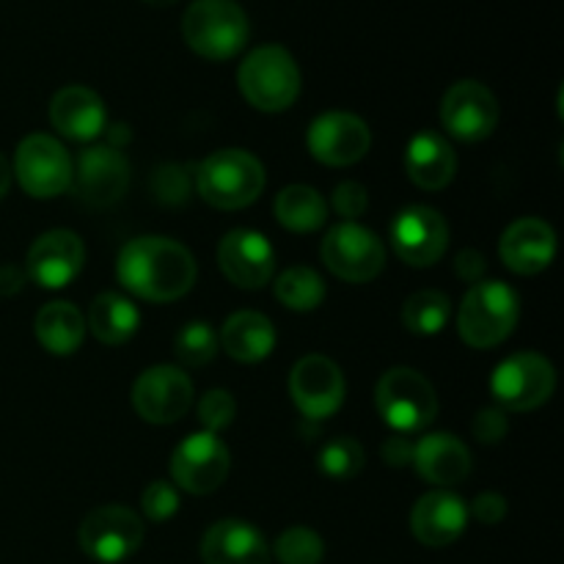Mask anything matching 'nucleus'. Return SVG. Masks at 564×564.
<instances>
[{
    "label": "nucleus",
    "instance_id": "8",
    "mask_svg": "<svg viewBox=\"0 0 564 564\" xmlns=\"http://www.w3.org/2000/svg\"><path fill=\"white\" fill-rule=\"evenodd\" d=\"M556 389V372L540 352H516L494 369L490 391L501 411L529 413L551 400Z\"/></svg>",
    "mask_w": 564,
    "mask_h": 564
},
{
    "label": "nucleus",
    "instance_id": "27",
    "mask_svg": "<svg viewBox=\"0 0 564 564\" xmlns=\"http://www.w3.org/2000/svg\"><path fill=\"white\" fill-rule=\"evenodd\" d=\"M33 334H36L39 345L53 356H72L75 350H80L83 339H86V317L75 303L53 301L36 314Z\"/></svg>",
    "mask_w": 564,
    "mask_h": 564
},
{
    "label": "nucleus",
    "instance_id": "40",
    "mask_svg": "<svg viewBox=\"0 0 564 564\" xmlns=\"http://www.w3.org/2000/svg\"><path fill=\"white\" fill-rule=\"evenodd\" d=\"M468 516L477 518L485 527H496V523L505 521L507 516V499L501 494H494V490H485L474 499V505L468 507Z\"/></svg>",
    "mask_w": 564,
    "mask_h": 564
},
{
    "label": "nucleus",
    "instance_id": "25",
    "mask_svg": "<svg viewBox=\"0 0 564 564\" xmlns=\"http://www.w3.org/2000/svg\"><path fill=\"white\" fill-rule=\"evenodd\" d=\"M405 171L422 191H444L457 174V154L444 135L422 130L408 141Z\"/></svg>",
    "mask_w": 564,
    "mask_h": 564
},
{
    "label": "nucleus",
    "instance_id": "4",
    "mask_svg": "<svg viewBox=\"0 0 564 564\" xmlns=\"http://www.w3.org/2000/svg\"><path fill=\"white\" fill-rule=\"evenodd\" d=\"M187 47L207 61H229L248 44L251 25L237 0H193L182 17Z\"/></svg>",
    "mask_w": 564,
    "mask_h": 564
},
{
    "label": "nucleus",
    "instance_id": "5",
    "mask_svg": "<svg viewBox=\"0 0 564 564\" xmlns=\"http://www.w3.org/2000/svg\"><path fill=\"white\" fill-rule=\"evenodd\" d=\"M521 297L505 281H479L466 292L457 312V330L474 350L501 345L516 330Z\"/></svg>",
    "mask_w": 564,
    "mask_h": 564
},
{
    "label": "nucleus",
    "instance_id": "9",
    "mask_svg": "<svg viewBox=\"0 0 564 564\" xmlns=\"http://www.w3.org/2000/svg\"><path fill=\"white\" fill-rule=\"evenodd\" d=\"M143 521L121 505H105L88 512L77 529V545L88 560L99 564L127 562L143 543Z\"/></svg>",
    "mask_w": 564,
    "mask_h": 564
},
{
    "label": "nucleus",
    "instance_id": "44",
    "mask_svg": "<svg viewBox=\"0 0 564 564\" xmlns=\"http://www.w3.org/2000/svg\"><path fill=\"white\" fill-rule=\"evenodd\" d=\"M9 187H11V165H9V160L0 154V198L9 193Z\"/></svg>",
    "mask_w": 564,
    "mask_h": 564
},
{
    "label": "nucleus",
    "instance_id": "42",
    "mask_svg": "<svg viewBox=\"0 0 564 564\" xmlns=\"http://www.w3.org/2000/svg\"><path fill=\"white\" fill-rule=\"evenodd\" d=\"M383 460L394 468L408 466V463L413 460V444L405 438V435L397 433L394 438H389L383 444Z\"/></svg>",
    "mask_w": 564,
    "mask_h": 564
},
{
    "label": "nucleus",
    "instance_id": "24",
    "mask_svg": "<svg viewBox=\"0 0 564 564\" xmlns=\"http://www.w3.org/2000/svg\"><path fill=\"white\" fill-rule=\"evenodd\" d=\"M202 560L204 564H270V545L253 523L226 518L204 532Z\"/></svg>",
    "mask_w": 564,
    "mask_h": 564
},
{
    "label": "nucleus",
    "instance_id": "7",
    "mask_svg": "<svg viewBox=\"0 0 564 564\" xmlns=\"http://www.w3.org/2000/svg\"><path fill=\"white\" fill-rule=\"evenodd\" d=\"M319 257L336 279L350 281V284H367V281L378 279L386 268L383 240L356 220L336 224L325 235Z\"/></svg>",
    "mask_w": 564,
    "mask_h": 564
},
{
    "label": "nucleus",
    "instance_id": "19",
    "mask_svg": "<svg viewBox=\"0 0 564 564\" xmlns=\"http://www.w3.org/2000/svg\"><path fill=\"white\" fill-rule=\"evenodd\" d=\"M218 264L240 290H262L275 275V251L259 231L235 229L220 240Z\"/></svg>",
    "mask_w": 564,
    "mask_h": 564
},
{
    "label": "nucleus",
    "instance_id": "26",
    "mask_svg": "<svg viewBox=\"0 0 564 564\" xmlns=\"http://www.w3.org/2000/svg\"><path fill=\"white\" fill-rule=\"evenodd\" d=\"M220 347L240 364H259L273 352L275 328L264 314L237 312L220 328Z\"/></svg>",
    "mask_w": 564,
    "mask_h": 564
},
{
    "label": "nucleus",
    "instance_id": "33",
    "mask_svg": "<svg viewBox=\"0 0 564 564\" xmlns=\"http://www.w3.org/2000/svg\"><path fill=\"white\" fill-rule=\"evenodd\" d=\"M319 471L328 479L336 482H347V479L358 477L364 468V449L356 438L350 435H339V438H330L328 444H323L317 455Z\"/></svg>",
    "mask_w": 564,
    "mask_h": 564
},
{
    "label": "nucleus",
    "instance_id": "10",
    "mask_svg": "<svg viewBox=\"0 0 564 564\" xmlns=\"http://www.w3.org/2000/svg\"><path fill=\"white\" fill-rule=\"evenodd\" d=\"M14 176L28 196L55 198L72 187V158L58 138L33 132L17 147Z\"/></svg>",
    "mask_w": 564,
    "mask_h": 564
},
{
    "label": "nucleus",
    "instance_id": "41",
    "mask_svg": "<svg viewBox=\"0 0 564 564\" xmlns=\"http://www.w3.org/2000/svg\"><path fill=\"white\" fill-rule=\"evenodd\" d=\"M485 270H488V262H485V257L479 251H474V248H466V251L457 253L455 259V273L460 275L466 284H479V281H485Z\"/></svg>",
    "mask_w": 564,
    "mask_h": 564
},
{
    "label": "nucleus",
    "instance_id": "38",
    "mask_svg": "<svg viewBox=\"0 0 564 564\" xmlns=\"http://www.w3.org/2000/svg\"><path fill=\"white\" fill-rule=\"evenodd\" d=\"M369 207V193L367 187L358 185V182H341L334 191V209L339 218L356 220L367 213Z\"/></svg>",
    "mask_w": 564,
    "mask_h": 564
},
{
    "label": "nucleus",
    "instance_id": "45",
    "mask_svg": "<svg viewBox=\"0 0 564 564\" xmlns=\"http://www.w3.org/2000/svg\"><path fill=\"white\" fill-rule=\"evenodd\" d=\"M143 3H149V6H174V3H180V0H143Z\"/></svg>",
    "mask_w": 564,
    "mask_h": 564
},
{
    "label": "nucleus",
    "instance_id": "43",
    "mask_svg": "<svg viewBox=\"0 0 564 564\" xmlns=\"http://www.w3.org/2000/svg\"><path fill=\"white\" fill-rule=\"evenodd\" d=\"M25 281L28 273L22 268H17V264H0V295L3 297L17 295L25 286Z\"/></svg>",
    "mask_w": 564,
    "mask_h": 564
},
{
    "label": "nucleus",
    "instance_id": "21",
    "mask_svg": "<svg viewBox=\"0 0 564 564\" xmlns=\"http://www.w3.org/2000/svg\"><path fill=\"white\" fill-rule=\"evenodd\" d=\"M50 124L69 141L91 143L108 127V110L94 88L64 86L50 99Z\"/></svg>",
    "mask_w": 564,
    "mask_h": 564
},
{
    "label": "nucleus",
    "instance_id": "32",
    "mask_svg": "<svg viewBox=\"0 0 564 564\" xmlns=\"http://www.w3.org/2000/svg\"><path fill=\"white\" fill-rule=\"evenodd\" d=\"M174 356L187 369L207 367L218 356V336H215L213 325L204 323V319H193V323L182 325L174 339Z\"/></svg>",
    "mask_w": 564,
    "mask_h": 564
},
{
    "label": "nucleus",
    "instance_id": "28",
    "mask_svg": "<svg viewBox=\"0 0 564 564\" xmlns=\"http://www.w3.org/2000/svg\"><path fill=\"white\" fill-rule=\"evenodd\" d=\"M138 325H141V312L130 297L119 292H102L88 308V328L108 347L127 345L138 334Z\"/></svg>",
    "mask_w": 564,
    "mask_h": 564
},
{
    "label": "nucleus",
    "instance_id": "13",
    "mask_svg": "<svg viewBox=\"0 0 564 564\" xmlns=\"http://www.w3.org/2000/svg\"><path fill=\"white\" fill-rule=\"evenodd\" d=\"M389 240L402 262L411 268H430L441 262L449 248V224L438 209L413 204L391 220Z\"/></svg>",
    "mask_w": 564,
    "mask_h": 564
},
{
    "label": "nucleus",
    "instance_id": "16",
    "mask_svg": "<svg viewBox=\"0 0 564 564\" xmlns=\"http://www.w3.org/2000/svg\"><path fill=\"white\" fill-rule=\"evenodd\" d=\"M306 143L317 163L345 169V165L367 158L369 147H372V132H369L367 121L358 119L356 113L328 110L312 121Z\"/></svg>",
    "mask_w": 564,
    "mask_h": 564
},
{
    "label": "nucleus",
    "instance_id": "11",
    "mask_svg": "<svg viewBox=\"0 0 564 564\" xmlns=\"http://www.w3.org/2000/svg\"><path fill=\"white\" fill-rule=\"evenodd\" d=\"M130 185V163L121 149L99 143L88 147L72 160V187L86 207L105 209L113 207Z\"/></svg>",
    "mask_w": 564,
    "mask_h": 564
},
{
    "label": "nucleus",
    "instance_id": "31",
    "mask_svg": "<svg viewBox=\"0 0 564 564\" xmlns=\"http://www.w3.org/2000/svg\"><path fill=\"white\" fill-rule=\"evenodd\" d=\"M275 297L290 312H314L325 301V281L306 264L286 268L275 281Z\"/></svg>",
    "mask_w": 564,
    "mask_h": 564
},
{
    "label": "nucleus",
    "instance_id": "6",
    "mask_svg": "<svg viewBox=\"0 0 564 564\" xmlns=\"http://www.w3.org/2000/svg\"><path fill=\"white\" fill-rule=\"evenodd\" d=\"M375 405L380 419L394 433H416L424 430L438 413V397L433 383L411 367H394L383 372L375 389Z\"/></svg>",
    "mask_w": 564,
    "mask_h": 564
},
{
    "label": "nucleus",
    "instance_id": "20",
    "mask_svg": "<svg viewBox=\"0 0 564 564\" xmlns=\"http://www.w3.org/2000/svg\"><path fill=\"white\" fill-rule=\"evenodd\" d=\"M468 505L452 490H433L411 510V532L427 549H446L463 538L468 527Z\"/></svg>",
    "mask_w": 564,
    "mask_h": 564
},
{
    "label": "nucleus",
    "instance_id": "37",
    "mask_svg": "<svg viewBox=\"0 0 564 564\" xmlns=\"http://www.w3.org/2000/svg\"><path fill=\"white\" fill-rule=\"evenodd\" d=\"M154 196L160 198L163 204H182L187 196H191L193 187V176L187 174V169L182 165H165L154 174Z\"/></svg>",
    "mask_w": 564,
    "mask_h": 564
},
{
    "label": "nucleus",
    "instance_id": "22",
    "mask_svg": "<svg viewBox=\"0 0 564 564\" xmlns=\"http://www.w3.org/2000/svg\"><path fill=\"white\" fill-rule=\"evenodd\" d=\"M499 257L518 275L543 273L556 257L554 229L543 218H518L501 235Z\"/></svg>",
    "mask_w": 564,
    "mask_h": 564
},
{
    "label": "nucleus",
    "instance_id": "3",
    "mask_svg": "<svg viewBox=\"0 0 564 564\" xmlns=\"http://www.w3.org/2000/svg\"><path fill=\"white\" fill-rule=\"evenodd\" d=\"M301 69L281 44H262L242 58L237 86L251 108L262 113H281L301 97Z\"/></svg>",
    "mask_w": 564,
    "mask_h": 564
},
{
    "label": "nucleus",
    "instance_id": "36",
    "mask_svg": "<svg viewBox=\"0 0 564 564\" xmlns=\"http://www.w3.org/2000/svg\"><path fill=\"white\" fill-rule=\"evenodd\" d=\"M141 510L152 523L171 521L176 516V510H180V494L165 479H154L141 494Z\"/></svg>",
    "mask_w": 564,
    "mask_h": 564
},
{
    "label": "nucleus",
    "instance_id": "15",
    "mask_svg": "<svg viewBox=\"0 0 564 564\" xmlns=\"http://www.w3.org/2000/svg\"><path fill=\"white\" fill-rule=\"evenodd\" d=\"M290 394L303 416L312 422H323L345 405V375L328 356L312 352L292 367Z\"/></svg>",
    "mask_w": 564,
    "mask_h": 564
},
{
    "label": "nucleus",
    "instance_id": "35",
    "mask_svg": "<svg viewBox=\"0 0 564 564\" xmlns=\"http://www.w3.org/2000/svg\"><path fill=\"white\" fill-rule=\"evenodd\" d=\"M237 416L235 397L226 389H213L202 397L198 402V419L204 424V433H220L229 427Z\"/></svg>",
    "mask_w": 564,
    "mask_h": 564
},
{
    "label": "nucleus",
    "instance_id": "1",
    "mask_svg": "<svg viewBox=\"0 0 564 564\" xmlns=\"http://www.w3.org/2000/svg\"><path fill=\"white\" fill-rule=\"evenodd\" d=\"M196 259L182 242L169 237H135L116 259V279L130 295L149 303L185 297L196 284Z\"/></svg>",
    "mask_w": 564,
    "mask_h": 564
},
{
    "label": "nucleus",
    "instance_id": "14",
    "mask_svg": "<svg viewBox=\"0 0 564 564\" xmlns=\"http://www.w3.org/2000/svg\"><path fill=\"white\" fill-rule=\"evenodd\" d=\"M135 413L149 424H174L191 411L193 380L185 369L158 364L149 367L132 386Z\"/></svg>",
    "mask_w": 564,
    "mask_h": 564
},
{
    "label": "nucleus",
    "instance_id": "18",
    "mask_svg": "<svg viewBox=\"0 0 564 564\" xmlns=\"http://www.w3.org/2000/svg\"><path fill=\"white\" fill-rule=\"evenodd\" d=\"M83 262H86V246L80 237L69 229H53L36 237L28 248L25 273L44 290H64L80 275Z\"/></svg>",
    "mask_w": 564,
    "mask_h": 564
},
{
    "label": "nucleus",
    "instance_id": "39",
    "mask_svg": "<svg viewBox=\"0 0 564 564\" xmlns=\"http://www.w3.org/2000/svg\"><path fill=\"white\" fill-rule=\"evenodd\" d=\"M474 438L479 444H499V441L507 438V430H510V422H507V411L501 408H485L474 416Z\"/></svg>",
    "mask_w": 564,
    "mask_h": 564
},
{
    "label": "nucleus",
    "instance_id": "34",
    "mask_svg": "<svg viewBox=\"0 0 564 564\" xmlns=\"http://www.w3.org/2000/svg\"><path fill=\"white\" fill-rule=\"evenodd\" d=\"M273 551L281 564H319L325 560L323 538L308 527H290L281 532Z\"/></svg>",
    "mask_w": 564,
    "mask_h": 564
},
{
    "label": "nucleus",
    "instance_id": "23",
    "mask_svg": "<svg viewBox=\"0 0 564 564\" xmlns=\"http://www.w3.org/2000/svg\"><path fill=\"white\" fill-rule=\"evenodd\" d=\"M413 466L424 482L435 488H455L471 474V452L449 433H430L413 444Z\"/></svg>",
    "mask_w": 564,
    "mask_h": 564
},
{
    "label": "nucleus",
    "instance_id": "17",
    "mask_svg": "<svg viewBox=\"0 0 564 564\" xmlns=\"http://www.w3.org/2000/svg\"><path fill=\"white\" fill-rule=\"evenodd\" d=\"M499 99L485 83L460 80L441 99V121L457 141H485L499 124Z\"/></svg>",
    "mask_w": 564,
    "mask_h": 564
},
{
    "label": "nucleus",
    "instance_id": "12",
    "mask_svg": "<svg viewBox=\"0 0 564 564\" xmlns=\"http://www.w3.org/2000/svg\"><path fill=\"white\" fill-rule=\"evenodd\" d=\"M231 455L215 433H193L171 455V479L193 496H207L226 482Z\"/></svg>",
    "mask_w": 564,
    "mask_h": 564
},
{
    "label": "nucleus",
    "instance_id": "30",
    "mask_svg": "<svg viewBox=\"0 0 564 564\" xmlns=\"http://www.w3.org/2000/svg\"><path fill=\"white\" fill-rule=\"evenodd\" d=\"M452 301L438 290L413 292L402 308V323L416 336H435L449 325Z\"/></svg>",
    "mask_w": 564,
    "mask_h": 564
},
{
    "label": "nucleus",
    "instance_id": "29",
    "mask_svg": "<svg viewBox=\"0 0 564 564\" xmlns=\"http://www.w3.org/2000/svg\"><path fill=\"white\" fill-rule=\"evenodd\" d=\"M273 213L284 229L308 235V231L323 229L328 220V204L312 185H290L275 196Z\"/></svg>",
    "mask_w": 564,
    "mask_h": 564
},
{
    "label": "nucleus",
    "instance_id": "2",
    "mask_svg": "<svg viewBox=\"0 0 564 564\" xmlns=\"http://www.w3.org/2000/svg\"><path fill=\"white\" fill-rule=\"evenodd\" d=\"M264 165L246 149H218L193 174L198 196L215 209H242L264 191Z\"/></svg>",
    "mask_w": 564,
    "mask_h": 564
}]
</instances>
